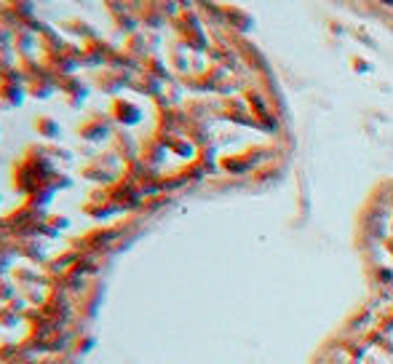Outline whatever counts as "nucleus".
Returning a JSON list of instances; mask_svg holds the SVG:
<instances>
[{
	"mask_svg": "<svg viewBox=\"0 0 393 364\" xmlns=\"http://www.w3.org/2000/svg\"><path fill=\"white\" fill-rule=\"evenodd\" d=\"M107 132H110V126H107V121H102L99 115H94V121L86 123V126L80 129V134L86 136V139H91V142H97V139L107 136Z\"/></svg>",
	"mask_w": 393,
	"mask_h": 364,
	"instance_id": "nucleus-1",
	"label": "nucleus"
},
{
	"mask_svg": "<svg viewBox=\"0 0 393 364\" xmlns=\"http://www.w3.org/2000/svg\"><path fill=\"white\" fill-rule=\"evenodd\" d=\"M35 129H38V132H41L45 139H57V136L62 134L59 123L54 121V118H48V115H41V118L35 121Z\"/></svg>",
	"mask_w": 393,
	"mask_h": 364,
	"instance_id": "nucleus-2",
	"label": "nucleus"
}]
</instances>
